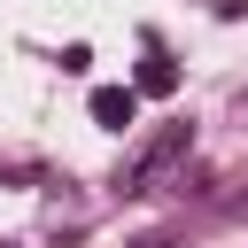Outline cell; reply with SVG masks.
Returning <instances> with one entry per match:
<instances>
[{
	"label": "cell",
	"instance_id": "6da1fadb",
	"mask_svg": "<svg viewBox=\"0 0 248 248\" xmlns=\"http://www.w3.org/2000/svg\"><path fill=\"white\" fill-rule=\"evenodd\" d=\"M186 147H194V132H186V124H163V132L140 147V163L124 170V194H155V186H163V178L186 163Z\"/></svg>",
	"mask_w": 248,
	"mask_h": 248
},
{
	"label": "cell",
	"instance_id": "7a4b0ae2",
	"mask_svg": "<svg viewBox=\"0 0 248 248\" xmlns=\"http://www.w3.org/2000/svg\"><path fill=\"white\" fill-rule=\"evenodd\" d=\"M85 108H93V124H101V132H124V124L140 116V85H93V101H85Z\"/></svg>",
	"mask_w": 248,
	"mask_h": 248
},
{
	"label": "cell",
	"instance_id": "3957f363",
	"mask_svg": "<svg viewBox=\"0 0 248 248\" xmlns=\"http://www.w3.org/2000/svg\"><path fill=\"white\" fill-rule=\"evenodd\" d=\"M170 85H178V70H170L163 54H147V62H140V93H170Z\"/></svg>",
	"mask_w": 248,
	"mask_h": 248
},
{
	"label": "cell",
	"instance_id": "277c9868",
	"mask_svg": "<svg viewBox=\"0 0 248 248\" xmlns=\"http://www.w3.org/2000/svg\"><path fill=\"white\" fill-rule=\"evenodd\" d=\"M132 248H170V240H163V232H147V240H132Z\"/></svg>",
	"mask_w": 248,
	"mask_h": 248
},
{
	"label": "cell",
	"instance_id": "5b68a950",
	"mask_svg": "<svg viewBox=\"0 0 248 248\" xmlns=\"http://www.w3.org/2000/svg\"><path fill=\"white\" fill-rule=\"evenodd\" d=\"M240 101H248V93H240Z\"/></svg>",
	"mask_w": 248,
	"mask_h": 248
}]
</instances>
